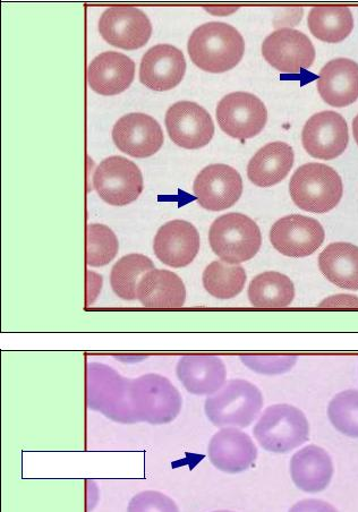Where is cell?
Listing matches in <instances>:
<instances>
[{"mask_svg": "<svg viewBox=\"0 0 358 512\" xmlns=\"http://www.w3.org/2000/svg\"><path fill=\"white\" fill-rule=\"evenodd\" d=\"M187 49L192 62L202 71L218 74L233 70L240 64L245 42L232 25L210 22L195 29Z\"/></svg>", "mask_w": 358, "mask_h": 512, "instance_id": "6da1fadb", "label": "cell"}, {"mask_svg": "<svg viewBox=\"0 0 358 512\" xmlns=\"http://www.w3.org/2000/svg\"><path fill=\"white\" fill-rule=\"evenodd\" d=\"M263 405L262 392L255 384L235 379L207 398L204 413L217 428L245 429L257 420Z\"/></svg>", "mask_w": 358, "mask_h": 512, "instance_id": "7a4b0ae2", "label": "cell"}, {"mask_svg": "<svg viewBox=\"0 0 358 512\" xmlns=\"http://www.w3.org/2000/svg\"><path fill=\"white\" fill-rule=\"evenodd\" d=\"M132 380L122 377L110 366L100 363L88 365L87 403L98 412L119 424H138L132 399Z\"/></svg>", "mask_w": 358, "mask_h": 512, "instance_id": "3957f363", "label": "cell"}, {"mask_svg": "<svg viewBox=\"0 0 358 512\" xmlns=\"http://www.w3.org/2000/svg\"><path fill=\"white\" fill-rule=\"evenodd\" d=\"M131 399L138 423L165 425L181 414V392L164 375L149 373L132 380Z\"/></svg>", "mask_w": 358, "mask_h": 512, "instance_id": "277c9868", "label": "cell"}, {"mask_svg": "<svg viewBox=\"0 0 358 512\" xmlns=\"http://www.w3.org/2000/svg\"><path fill=\"white\" fill-rule=\"evenodd\" d=\"M259 445L274 454H288L310 439L308 417L293 405L277 404L264 411L253 429Z\"/></svg>", "mask_w": 358, "mask_h": 512, "instance_id": "5b68a950", "label": "cell"}, {"mask_svg": "<svg viewBox=\"0 0 358 512\" xmlns=\"http://www.w3.org/2000/svg\"><path fill=\"white\" fill-rule=\"evenodd\" d=\"M289 193L298 208L322 215L342 201L344 185L335 169L323 164H306L293 175Z\"/></svg>", "mask_w": 358, "mask_h": 512, "instance_id": "8992f818", "label": "cell"}, {"mask_svg": "<svg viewBox=\"0 0 358 512\" xmlns=\"http://www.w3.org/2000/svg\"><path fill=\"white\" fill-rule=\"evenodd\" d=\"M209 243L221 261L238 266L258 254L262 235L254 220L242 213L233 212L213 221Z\"/></svg>", "mask_w": 358, "mask_h": 512, "instance_id": "52a82bcc", "label": "cell"}, {"mask_svg": "<svg viewBox=\"0 0 358 512\" xmlns=\"http://www.w3.org/2000/svg\"><path fill=\"white\" fill-rule=\"evenodd\" d=\"M92 185L102 200L114 207L129 206L143 191L141 170L129 159L115 156L101 162Z\"/></svg>", "mask_w": 358, "mask_h": 512, "instance_id": "ba28073f", "label": "cell"}, {"mask_svg": "<svg viewBox=\"0 0 358 512\" xmlns=\"http://www.w3.org/2000/svg\"><path fill=\"white\" fill-rule=\"evenodd\" d=\"M216 114L221 130L242 141L260 134L268 122L267 107L247 92L230 93L221 99Z\"/></svg>", "mask_w": 358, "mask_h": 512, "instance_id": "9c48e42d", "label": "cell"}, {"mask_svg": "<svg viewBox=\"0 0 358 512\" xmlns=\"http://www.w3.org/2000/svg\"><path fill=\"white\" fill-rule=\"evenodd\" d=\"M326 233L318 220L302 215L281 218L270 230V241L275 249L289 258H306L317 252Z\"/></svg>", "mask_w": 358, "mask_h": 512, "instance_id": "30bf717a", "label": "cell"}, {"mask_svg": "<svg viewBox=\"0 0 358 512\" xmlns=\"http://www.w3.org/2000/svg\"><path fill=\"white\" fill-rule=\"evenodd\" d=\"M169 138L183 149L206 147L215 135V124L206 109L192 101H179L165 119Z\"/></svg>", "mask_w": 358, "mask_h": 512, "instance_id": "8fae6325", "label": "cell"}, {"mask_svg": "<svg viewBox=\"0 0 358 512\" xmlns=\"http://www.w3.org/2000/svg\"><path fill=\"white\" fill-rule=\"evenodd\" d=\"M262 55L280 73L297 74L313 65L315 48L303 32L285 28L264 40Z\"/></svg>", "mask_w": 358, "mask_h": 512, "instance_id": "7c38bea8", "label": "cell"}, {"mask_svg": "<svg viewBox=\"0 0 358 512\" xmlns=\"http://www.w3.org/2000/svg\"><path fill=\"white\" fill-rule=\"evenodd\" d=\"M99 32L109 45L135 50L148 44L152 25L149 17L139 8L117 6L108 8L101 15Z\"/></svg>", "mask_w": 358, "mask_h": 512, "instance_id": "4fadbf2b", "label": "cell"}, {"mask_svg": "<svg viewBox=\"0 0 358 512\" xmlns=\"http://www.w3.org/2000/svg\"><path fill=\"white\" fill-rule=\"evenodd\" d=\"M193 191L202 208L223 211L241 199L243 179L233 167L210 165L195 178Z\"/></svg>", "mask_w": 358, "mask_h": 512, "instance_id": "5bb4252c", "label": "cell"}, {"mask_svg": "<svg viewBox=\"0 0 358 512\" xmlns=\"http://www.w3.org/2000/svg\"><path fill=\"white\" fill-rule=\"evenodd\" d=\"M302 142L313 158L332 160L342 156L349 142L345 118L335 112L313 115L303 128Z\"/></svg>", "mask_w": 358, "mask_h": 512, "instance_id": "9a60e30c", "label": "cell"}, {"mask_svg": "<svg viewBox=\"0 0 358 512\" xmlns=\"http://www.w3.org/2000/svg\"><path fill=\"white\" fill-rule=\"evenodd\" d=\"M113 139L119 150L140 159L156 155L165 140L156 119L139 113L119 119L114 126Z\"/></svg>", "mask_w": 358, "mask_h": 512, "instance_id": "2e32d148", "label": "cell"}, {"mask_svg": "<svg viewBox=\"0 0 358 512\" xmlns=\"http://www.w3.org/2000/svg\"><path fill=\"white\" fill-rule=\"evenodd\" d=\"M208 456L218 471L240 474L257 462L258 448L249 434L237 428H224L211 438Z\"/></svg>", "mask_w": 358, "mask_h": 512, "instance_id": "e0dca14e", "label": "cell"}, {"mask_svg": "<svg viewBox=\"0 0 358 512\" xmlns=\"http://www.w3.org/2000/svg\"><path fill=\"white\" fill-rule=\"evenodd\" d=\"M160 262L175 269L185 268L200 251V234L189 221L173 220L160 227L153 241Z\"/></svg>", "mask_w": 358, "mask_h": 512, "instance_id": "ac0fdd59", "label": "cell"}, {"mask_svg": "<svg viewBox=\"0 0 358 512\" xmlns=\"http://www.w3.org/2000/svg\"><path fill=\"white\" fill-rule=\"evenodd\" d=\"M177 378L194 396H212L225 386L227 369L217 355L192 354L181 357L176 368Z\"/></svg>", "mask_w": 358, "mask_h": 512, "instance_id": "d6986e66", "label": "cell"}, {"mask_svg": "<svg viewBox=\"0 0 358 512\" xmlns=\"http://www.w3.org/2000/svg\"><path fill=\"white\" fill-rule=\"evenodd\" d=\"M184 54L172 45H158L144 54L140 67V81L153 91H168L184 79Z\"/></svg>", "mask_w": 358, "mask_h": 512, "instance_id": "ffe728a7", "label": "cell"}, {"mask_svg": "<svg viewBox=\"0 0 358 512\" xmlns=\"http://www.w3.org/2000/svg\"><path fill=\"white\" fill-rule=\"evenodd\" d=\"M135 76V63L116 51L97 56L88 70L90 88L98 95L112 97L130 88Z\"/></svg>", "mask_w": 358, "mask_h": 512, "instance_id": "44dd1931", "label": "cell"}, {"mask_svg": "<svg viewBox=\"0 0 358 512\" xmlns=\"http://www.w3.org/2000/svg\"><path fill=\"white\" fill-rule=\"evenodd\" d=\"M335 474L328 451L315 445L298 450L291 460V476L297 489L306 493L325 491Z\"/></svg>", "mask_w": 358, "mask_h": 512, "instance_id": "7402d4cb", "label": "cell"}, {"mask_svg": "<svg viewBox=\"0 0 358 512\" xmlns=\"http://www.w3.org/2000/svg\"><path fill=\"white\" fill-rule=\"evenodd\" d=\"M318 91L329 106L343 108L358 99V64L348 58H337L322 68Z\"/></svg>", "mask_w": 358, "mask_h": 512, "instance_id": "603a6c76", "label": "cell"}, {"mask_svg": "<svg viewBox=\"0 0 358 512\" xmlns=\"http://www.w3.org/2000/svg\"><path fill=\"white\" fill-rule=\"evenodd\" d=\"M136 295L147 309L174 310L185 305L187 293L182 278L176 273L155 269L143 276Z\"/></svg>", "mask_w": 358, "mask_h": 512, "instance_id": "cb8c5ba5", "label": "cell"}, {"mask_svg": "<svg viewBox=\"0 0 358 512\" xmlns=\"http://www.w3.org/2000/svg\"><path fill=\"white\" fill-rule=\"evenodd\" d=\"M294 150L285 142L264 145L249 162L247 176L259 187H271L283 182L294 166Z\"/></svg>", "mask_w": 358, "mask_h": 512, "instance_id": "d4e9b609", "label": "cell"}, {"mask_svg": "<svg viewBox=\"0 0 358 512\" xmlns=\"http://www.w3.org/2000/svg\"><path fill=\"white\" fill-rule=\"evenodd\" d=\"M319 268L331 284L358 290V246L346 242L328 245L319 256Z\"/></svg>", "mask_w": 358, "mask_h": 512, "instance_id": "484cf974", "label": "cell"}, {"mask_svg": "<svg viewBox=\"0 0 358 512\" xmlns=\"http://www.w3.org/2000/svg\"><path fill=\"white\" fill-rule=\"evenodd\" d=\"M247 295L257 309H286L294 301L295 287L283 273L268 271L251 281Z\"/></svg>", "mask_w": 358, "mask_h": 512, "instance_id": "4316f807", "label": "cell"}, {"mask_svg": "<svg viewBox=\"0 0 358 512\" xmlns=\"http://www.w3.org/2000/svg\"><path fill=\"white\" fill-rule=\"evenodd\" d=\"M308 23L313 36L328 44L344 41L354 29V17L348 7H313Z\"/></svg>", "mask_w": 358, "mask_h": 512, "instance_id": "83f0119b", "label": "cell"}, {"mask_svg": "<svg viewBox=\"0 0 358 512\" xmlns=\"http://www.w3.org/2000/svg\"><path fill=\"white\" fill-rule=\"evenodd\" d=\"M155 264L146 255L129 254L118 260L110 272V286L122 300L134 301L141 279L149 271L155 270Z\"/></svg>", "mask_w": 358, "mask_h": 512, "instance_id": "f1b7e54d", "label": "cell"}, {"mask_svg": "<svg viewBox=\"0 0 358 512\" xmlns=\"http://www.w3.org/2000/svg\"><path fill=\"white\" fill-rule=\"evenodd\" d=\"M246 272L242 266L215 261L203 272V286L218 300H232L240 295L246 284Z\"/></svg>", "mask_w": 358, "mask_h": 512, "instance_id": "f546056e", "label": "cell"}, {"mask_svg": "<svg viewBox=\"0 0 358 512\" xmlns=\"http://www.w3.org/2000/svg\"><path fill=\"white\" fill-rule=\"evenodd\" d=\"M332 426L348 438L358 439V390L339 392L328 405Z\"/></svg>", "mask_w": 358, "mask_h": 512, "instance_id": "4dcf8cb0", "label": "cell"}, {"mask_svg": "<svg viewBox=\"0 0 358 512\" xmlns=\"http://www.w3.org/2000/svg\"><path fill=\"white\" fill-rule=\"evenodd\" d=\"M119 244L112 229L101 224L88 226L87 263L89 267H105L118 253Z\"/></svg>", "mask_w": 358, "mask_h": 512, "instance_id": "1f68e13d", "label": "cell"}, {"mask_svg": "<svg viewBox=\"0 0 358 512\" xmlns=\"http://www.w3.org/2000/svg\"><path fill=\"white\" fill-rule=\"evenodd\" d=\"M241 361L251 371L263 375H280L294 369L298 356L292 354L242 355Z\"/></svg>", "mask_w": 358, "mask_h": 512, "instance_id": "d6a6232c", "label": "cell"}, {"mask_svg": "<svg viewBox=\"0 0 358 512\" xmlns=\"http://www.w3.org/2000/svg\"><path fill=\"white\" fill-rule=\"evenodd\" d=\"M127 512H181L177 503L165 493L147 490L134 496L127 506Z\"/></svg>", "mask_w": 358, "mask_h": 512, "instance_id": "836d02e7", "label": "cell"}, {"mask_svg": "<svg viewBox=\"0 0 358 512\" xmlns=\"http://www.w3.org/2000/svg\"><path fill=\"white\" fill-rule=\"evenodd\" d=\"M320 309H358V297L354 295H334L319 304Z\"/></svg>", "mask_w": 358, "mask_h": 512, "instance_id": "e575fe53", "label": "cell"}, {"mask_svg": "<svg viewBox=\"0 0 358 512\" xmlns=\"http://www.w3.org/2000/svg\"><path fill=\"white\" fill-rule=\"evenodd\" d=\"M288 512H339L331 503L319 499H305L297 502Z\"/></svg>", "mask_w": 358, "mask_h": 512, "instance_id": "d590c367", "label": "cell"}, {"mask_svg": "<svg viewBox=\"0 0 358 512\" xmlns=\"http://www.w3.org/2000/svg\"><path fill=\"white\" fill-rule=\"evenodd\" d=\"M353 134H354L355 141L358 145V115L354 118V121H353Z\"/></svg>", "mask_w": 358, "mask_h": 512, "instance_id": "8d00e7d4", "label": "cell"}, {"mask_svg": "<svg viewBox=\"0 0 358 512\" xmlns=\"http://www.w3.org/2000/svg\"><path fill=\"white\" fill-rule=\"evenodd\" d=\"M212 512H234V511H230V510H216V511H212Z\"/></svg>", "mask_w": 358, "mask_h": 512, "instance_id": "74e56055", "label": "cell"}]
</instances>
